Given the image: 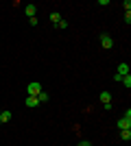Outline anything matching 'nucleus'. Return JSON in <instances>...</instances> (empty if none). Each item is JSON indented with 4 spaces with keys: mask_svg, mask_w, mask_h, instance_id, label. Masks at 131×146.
<instances>
[{
    "mask_svg": "<svg viewBox=\"0 0 131 146\" xmlns=\"http://www.w3.org/2000/svg\"><path fill=\"white\" fill-rule=\"evenodd\" d=\"M118 129H120V131H122V129H131V122H127V120L120 118V120H118Z\"/></svg>",
    "mask_w": 131,
    "mask_h": 146,
    "instance_id": "nucleus-8",
    "label": "nucleus"
},
{
    "mask_svg": "<svg viewBox=\"0 0 131 146\" xmlns=\"http://www.w3.org/2000/svg\"><path fill=\"white\" fill-rule=\"evenodd\" d=\"M24 13H26V18H35L37 7H35V5H26V7H24Z\"/></svg>",
    "mask_w": 131,
    "mask_h": 146,
    "instance_id": "nucleus-3",
    "label": "nucleus"
},
{
    "mask_svg": "<svg viewBox=\"0 0 131 146\" xmlns=\"http://www.w3.org/2000/svg\"><path fill=\"white\" fill-rule=\"evenodd\" d=\"M116 74H120V76H125V74H129V66H127L125 61H122V63H118V72Z\"/></svg>",
    "mask_w": 131,
    "mask_h": 146,
    "instance_id": "nucleus-5",
    "label": "nucleus"
},
{
    "mask_svg": "<svg viewBox=\"0 0 131 146\" xmlns=\"http://www.w3.org/2000/svg\"><path fill=\"white\" fill-rule=\"evenodd\" d=\"M100 103H103V105L112 103V94H109V92H100Z\"/></svg>",
    "mask_w": 131,
    "mask_h": 146,
    "instance_id": "nucleus-6",
    "label": "nucleus"
},
{
    "mask_svg": "<svg viewBox=\"0 0 131 146\" xmlns=\"http://www.w3.org/2000/svg\"><path fill=\"white\" fill-rule=\"evenodd\" d=\"M125 11H131V0H125Z\"/></svg>",
    "mask_w": 131,
    "mask_h": 146,
    "instance_id": "nucleus-16",
    "label": "nucleus"
},
{
    "mask_svg": "<svg viewBox=\"0 0 131 146\" xmlns=\"http://www.w3.org/2000/svg\"><path fill=\"white\" fill-rule=\"evenodd\" d=\"M125 22H127V24H131V11H125Z\"/></svg>",
    "mask_w": 131,
    "mask_h": 146,
    "instance_id": "nucleus-14",
    "label": "nucleus"
},
{
    "mask_svg": "<svg viewBox=\"0 0 131 146\" xmlns=\"http://www.w3.org/2000/svg\"><path fill=\"white\" fill-rule=\"evenodd\" d=\"M24 103H26V107H37V105H39V100H37V96H26V100H24Z\"/></svg>",
    "mask_w": 131,
    "mask_h": 146,
    "instance_id": "nucleus-4",
    "label": "nucleus"
},
{
    "mask_svg": "<svg viewBox=\"0 0 131 146\" xmlns=\"http://www.w3.org/2000/svg\"><path fill=\"white\" fill-rule=\"evenodd\" d=\"M57 29H68V22H66V20H61V22L57 24Z\"/></svg>",
    "mask_w": 131,
    "mask_h": 146,
    "instance_id": "nucleus-15",
    "label": "nucleus"
},
{
    "mask_svg": "<svg viewBox=\"0 0 131 146\" xmlns=\"http://www.w3.org/2000/svg\"><path fill=\"white\" fill-rule=\"evenodd\" d=\"M79 146H92V142H87V140H85V142H81Z\"/></svg>",
    "mask_w": 131,
    "mask_h": 146,
    "instance_id": "nucleus-17",
    "label": "nucleus"
},
{
    "mask_svg": "<svg viewBox=\"0 0 131 146\" xmlns=\"http://www.w3.org/2000/svg\"><path fill=\"white\" fill-rule=\"evenodd\" d=\"M120 137H122L125 142H129L131 140V129H122V131H120Z\"/></svg>",
    "mask_w": 131,
    "mask_h": 146,
    "instance_id": "nucleus-7",
    "label": "nucleus"
},
{
    "mask_svg": "<svg viewBox=\"0 0 131 146\" xmlns=\"http://www.w3.org/2000/svg\"><path fill=\"white\" fill-rule=\"evenodd\" d=\"M122 120H127V122H131V109H127V111H125V116H122Z\"/></svg>",
    "mask_w": 131,
    "mask_h": 146,
    "instance_id": "nucleus-13",
    "label": "nucleus"
},
{
    "mask_svg": "<svg viewBox=\"0 0 131 146\" xmlns=\"http://www.w3.org/2000/svg\"><path fill=\"white\" fill-rule=\"evenodd\" d=\"M120 83H122V85H125V87H131V76H129V74H125Z\"/></svg>",
    "mask_w": 131,
    "mask_h": 146,
    "instance_id": "nucleus-12",
    "label": "nucleus"
},
{
    "mask_svg": "<svg viewBox=\"0 0 131 146\" xmlns=\"http://www.w3.org/2000/svg\"><path fill=\"white\" fill-rule=\"evenodd\" d=\"M11 120V111H2L0 113V122H9Z\"/></svg>",
    "mask_w": 131,
    "mask_h": 146,
    "instance_id": "nucleus-10",
    "label": "nucleus"
},
{
    "mask_svg": "<svg viewBox=\"0 0 131 146\" xmlns=\"http://www.w3.org/2000/svg\"><path fill=\"white\" fill-rule=\"evenodd\" d=\"M48 98H50V96H48V94H46V92H44V90H42V92H39V94H37V100H39V103H46Z\"/></svg>",
    "mask_w": 131,
    "mask_h": 146,
    "instance_id": "nucleus-11",
    "label": "nucleus"
},
{
    "mask_svg": "<svg viewBox=\"0 0 131 146\" xmlns=\"http://www.w3.org/2000/svg\"><path fill=\"white\" fill-rule=\"evenodd\" d=\"M39 92H42V85H39L37 81H33V83L26 85V94H29V96H37Z\"/></svg>",
    "mask_w": 131,
    "mask_h": 146,
    "instance_id": "nucleus-1",
    "label": "nucleus"
},
{
    "mask_svg": "<svg viewBox=\"0 0 131 146\" xmlns=\"http://www.w3.org/2000/svg\"><path fill=\"white\" fill-rule=\"evenodd\" d=\"M61 20H63V18H61V15H59V13H50V22H55V26L59 24Z\"/></svg>",
    "mask_w": 131,
    "mask_h": 146,
    "instance_id": "nucleus-9",
    "label": "nucleus"
},
{
    "mask_svg": "<svg viewBox=\"0 0 131 146\" xmlns=\"http://www.w3.org/2000/svg\"><path fill=\"white\" fill-rule=\"evenodd\" d=\"M100 46H103L105 50L114 48V39H112L109 35H107V33H103V35H100Z\"/></svg>",
    "mask_w": 131,
    "mask_h": 146,
    "instance_id": "nucleus-2",
    "label": "nucleus"
},
{
    "mask_svg": "<svg viewBox=\"0 0 131 146\" xmlns=\"http://www.w3.org/2000/svg\"><path fill=\"white\" fill-rule=\"evenodd\" d=\"M0 113H2V109H0Z\"/></svg>",
    "mask_w": 131,
    "mask_h": 146,
    "instance_id": "nucleus-18",
    "label": "nucleus"
}]
</instances>
